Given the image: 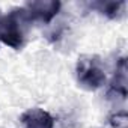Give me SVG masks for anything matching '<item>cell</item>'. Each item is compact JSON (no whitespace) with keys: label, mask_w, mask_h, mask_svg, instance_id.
Wrapping results in <instances>:
<instances>
[{"label":"cell","mask_w":128,"mask_h":128,"mask_svg":"<svg viewBox=\"0 0 128 128\" xmlns=\"http://www.w3.org/2000/svg\"><path fill=\"white\" fill-rule=\"evenodd\" d=\"M30 20L24 8H15L0 18V41L5 45L20 50L24 45Z\"/></svg>","instance_id":"obj_1"},{"label":"cell","mask_w":128,"mask_h":128,"mask_svg":"<svg viewBox=\"0 0 128 128\" xmlns=\"http://www.w3.org/2000/svg\"><path fill=\"white\" fill-rule=\"evenodd\" d=\"M76 74L78 86L86 90H96L106 83V72L101 59L95 54H84L78 57Z\"/></svg>","instance_id":"obj_2"},{"label":"cell","mask_w":128,"mask_h":128,"mask_svg":"<svg viewBox=\"0 0 128 128\" xmlns=\"http://www.w3.org/2000/svg\"><path fill=\"white\" fill-rule=\"evenodd\" d=\"M62 3L59 0H38V2H29L23 6L27 12V17L32 21H39L48 24L59 12Z\"/></svg>","instance_id":"obj_3"},{"label":"cell","mask_w":128,"mask_h":128,"mask_svg":"<svg viewBox=\"0 0 128 128\" xmlns=\"http://www.w3.org/2000/svg\"><path fill=\"white\" fill-rule=\"evenodd\" d=\"M20 120L23 128H54V118L41 107H33L26 110Z\"/></svg>","instance_id":"obj_4"},{"label":"cell","mask_w":128,"mask_h":128,"mask_svg":"<svg viewBox=\"0 0 128 128\" xmlns=\"http://www.w3.org/2000/svg\"><path fill=\"white\" fill-rule=\"evenodd\" d=\"M107 95H108V98L119 96L122 100H125V96H126V62H125V57H120L118 62L114 77L112 80Z\"/></svg>","instance_id":"obj_5"},{"label":"cell","mask_w":128,"mask_h":128,"mask_svg":"<svg viewBox=\"0 0 128 128\" xmlns=\"http://www.w3.org/2000/svg\"><path fill=\"white\" fill-rule=\"evenodd\" d=\"M92 9L98 11L100 14L106 15L107 18L110 20H114V18H119L120 14H122V8L125 6V2H92L89 5Z\"/></svg>","instance_id":"obj_6"}]
</instances>
